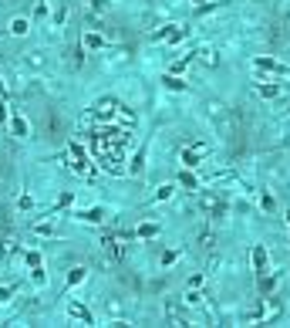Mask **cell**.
Here are the masks:
<instances>
[{
    "instance_id": "cell-1",
    "label": "cell",
    "mask_w": 290,
    "mask_h": 328,
    "mask_svg": "<svg viewBox=\"0 0 290 328\" xmlns=\"http://www.w3.org/2000/svg\"><path fill=\"white\" fill-rule=\"evenodd\" d=\"M199 214H206V217H223L226 214V200L223 197H216V193H199Z\"/></svg>"
},
{
    "instance_id": "cell-2",
    "label": "cell",
    "mask_w": 290,
    "mask_h": 328,
    "mask_svg": "<svg viewBox=\"0 0 290 328\" xmlns=\"http://www.w3.org/2000/svg\"><path fill=\"white\" fill-rule=\"evenodd\" d=\"M206 156H210V149L202 146V142H196V146H189L182 152V163L185 166H199V159H206Z\"/></svg>"
},
{
    "instance_id": "cell-3",
    "label": "cell",
    "mask_w": 290,
    "mask_h": 328,
    "mask_svg": "<svg viewBox=\"0 0 290 328\" xmlns=\"http://www.w3.org/2000/svg\"><path fill=\"white\" fill-rule=\"evenodd\" d=\"M81 44H85V51H98V48H105V34L101 31H85Z\"/></svg>"
},
{
    "instance_id": "cell-4",
    "label": "cell",
    "mask_w": 290,
    "mask_h": 328,
    "mask_svg": "<svg viewBox=\"0 0 290 328\" xmlns=\"http://www.w3.org/2000/svg\"><path fill=\"white\" fill-rule=\"evenodd\" d=\"M74 220H81V223H101V220H105V210H101V206H95V210H78Z\"/></svg>"
},
{
    "instance_id": "cell-5",
    "label": "cell",
    "mask_w": 290,
    "mask_h": 328,
    "mask_svg": "<svg viewBox=\"0 0 290 328\" xmlns=\"http://www.w3.org/2000/svg\"><path fill=\"white\" fill-rule=\"evenodd\" d=\"M182 304H185V308H199V312H202V308H206V298H202V291L193 287V291H185V295H182Z\"/></svg>"
},
{
    "instance_id": "cell-6",
    "label": "cell",
    "mask_w": 290,
    "mask_h": 328,
    "mask_svg": "<svg viewBox=\"0 0 290 328\" xmlns=\"http://www.w3.org/2000/svg\"><path fill=\"white\" fill-rule=\"evenodd\" d=\"M68 65H71L74 71L85 65V44H74V48H68Z\"/></svg>"
},
{
    "instance_id": "cell-7",
    "label": "cell",
    "mask_w": 290,
    "mask_h": 328,
    "mask_svg": "<svg viewBox=\"0 0 290 328\" xmlns=\"http://www.w3.org/2000/svg\"><path fill=\"white\" fill-rule=\"evenodd\" d=\"M24 65L27 68H44L48 65V54L44 51H24Z\"/></svg>"
},
{
    "instance_id": "cell-8",
    "label": "cell",
    "mask_w": 290,
    "mask_h": 328,
    "mask_svg": "<svg viewBox=\"0 0 290 328\" xmlns=\"http://www.w3.org/2000/svg\"><path fill=\"white\" fill-rule=\"evenodd\" d=\"M226 112H230V108H226L223 102H216V99H210V102H206V115H210L213 122H219V119H223Z\"/></svg>"
},
{
    "instance_id": "cell-9",
    "label": "cell",
    "mask_w": 290,
    "mask_h": 328,
    "mask_svg": "<svg viewBox=\"0 0 290 328\" xmlns=\"http://www.w3.org/2000/svg\"><path fill=\"white\" fill-rule=\"evenodd\" d=\"M193 54L199 57L202 65H210V68H216V65H219V57H216V51H213V48H196Z\"/></svg>"
},
{
    "instance_id": "cell-10",
    "label": "cell",
    "mask_w": 290,
    "mask_h": 328,
    "mask_svg": "<svg viewBox=\"0 0 290 328\" xmlns=\"http://www.w3.org/2000/svg\"><path fill=\"white\" fill-rule=\"evenodd\" d=\"M85 10L95 17H105L108 14V0H85Z\"/></svg>"
},
{
    "instance_id": "cell-11",
    "label": "cell",
    "mask_w": 290,
    "mask_h": 328,
    "mask_svg": "<svg viewBox=\"0 0 290 328\" xmlns=\"http://www.w3.org/2000/svg\"><path fill=\"white\" fill-rule=\"evenodd\" d=\"M68 312H71V318H78V321H88V325H95L91 312H88V308H81V304H68Z\"/></svg>"
},
{
    "instance_id": "cell-12",
    "label": "cell",
    "mask_w": 290,
    "mask_h": 328,
    "mask_svg": "<svg viewBox=\"0 0 290 328\" xmlns=\"http://www.w3.org/2000/svg\"><path fill=\"white\" fill-rule=\"evenodd\" d=\"M257 91L263 95V99H280V95H283V88H280V85H263V82L257 85Z\"/></svg>"
},
{
    "instance_id": "cell-13",
    "label": "cell",
    "mask_w": 290,
    "mask_h": 328,
    "mask_svg": "<svg viewBox=\"0 0 290 328\" xmlns=\"http://www.w3.org/2000/svg\"><path fill=\"white\" fill-rule=\"evenodd\" d=\"M162 85H165L169 91H185V82L179 78V74H165V78H162Z\"/></svg>"
},
{
    "instance_id": "cell-14",
    "label": "cell",
    "mask_w": 290,
    "mask_h": 328,
    "mask_svg": "<svg viewBox=\"0 0 290 328\" xmlns=\"http://www.w3.org/2000/svg\"><path fill=\"white\" fill-rule=\"evenodd\" d=\"M10 129H14L17 139H24V136H27V122L20 119V115H14V119H10Z\"/></svg>"
},
{
    "instance_id": "cell-15",
    "label": "cell",
    "mask_w": 290,
    "mask_h": 328,
    "mask_svg": "<svg viewBox=\"0 0 290 328\" xmlns=\"http://www.w3.org/2000/svg\"><path fill=\"white\" fill-rule=\"evenodd\" d=\"M34 234H44V237H51V234H54V217H48V220L34 223Z\"/></svg>"
},
{
    "instance_id": "cell-16",
    "label": "cell",
    "mask_w": 290,
    "mask_h": 328,
    "mask_svg": "<svg viewBox=\"0 0 290 328\" xmlns=\"http://www.w3.org/2000/svg\"><path fill=\"white\" fill-rule=\"evenodd\" d=\"M27 31H31V27H27V21H24V17H17V21H10V34H17V37H24Z\"/></svg>"
},
{
    "instance_id": "cell-17",
    "label": "cell",
    "mask_w": 290,
    "mask_h": 328,
    "mask_svg": "<svg viewBox=\"0 0 290 328\" xmlns=\"http://www.w3.org/2000/svg\"><path fill=\"white\" fill-rule=\"evenodd\" d=\"M199 247H202V250H213V247H216V234H213V230H202Z\"/></svg>"
},
{
    "instance_id": "cell-18",
    "label": "cell",
    "mask_w": 290,
    "mask_h": 328,
    "mask_svg": "<svg viewBox=\"0 0 290 328\" xmlns=\"http://www.w3.org/2000/svg\"><path fill=\"white\" fill-rule=\"evenodd\" d=\"M155 234H159V227H155V223H142V227L135 230V237H142V240H145V237H155Z\"/></svg>"
},
{
    "instance_id": "cell-19",
    "label": "cell",
    "mask_w": 290,
    "mask_h": 328,
    "mask_svg": "<svg viewBox=\"0 0 290 328\" xmlns=\"http://www.w3.org/2000/svg\"><path fill=\"white\" fill-rule=\"evenodd\" d=\"M14 295H17V287H14V284H0V304H7Z\"/></svg>"
},
{
    "instance_id": "cell-20",
    "label": "cell",
    "mask_w": 290,
    "mask_h": 328,
    "mask_svg": "<svg viewBox=\"0 0 290 328\" xmlns=\"http://www.w3.org/2000/svg\"><path fill=\"white\" fill-rule=\"evenodd\" d=\"M172 193H176V183H165V186H159V193H155V197H159V200H169Z\"/></svg>"
},
{
    "instance_id": "cell-21",
    "label": "cell",
    "mask_w": 290,
    "mask_h": 328,
    "mask_svg": "<svg viewBox=\"0 0 290 328\" xmlns=\"http://www.w3.org/2000/svg\"><path fill=\"white\" fill-rule=\"evenodd\" d=\"M85 271H88V267H71V274H68V284H78V281L85 278Z\"/></svg>"
},
{
    "instance_id": "cell-22",
    "label": "cell",
    "mask_w": 290,
    "mask_h": 328,
    "mask_svg": "<svg viewBox=\"0 0 290 328\" xmlns=\"http://www.w3.org/2000/svg\"><path fill=\"white\" fill-rule=\"evenodd\" d=\"M31 281H34V284H44V281H48V274H44V271H40V267H31Z\"/></svg>"
},
{
    "instance_id": "cell-23",
    "label": "cell",
    "mask_w": 290,
    "mask_h": 328,
    "mask_svg": "<svg viewBox=\"0 0 290 328\" xmlns=\"http://www.w3.org/2000/svg\"><path fill=\"white\" fill-rule=\"evenodd\" d=\"M176 257H179V250H165V254H162V264H165V267H169V264L176 261Z\"/></svg>"
},
{
    "instance_id": "cell-24",
    "label": "cell",
    "mask_w": 290,
    "mask_h": 328,
    "mask_svg": "<svg viewBox=\"0 0 290 328\" xmlns=\"http://www.w3.org/2000/svg\"><path fill=\"white\" fill-rule=\"evenodd\" d=\"M142 163H145V152H138L135 163H132V172H142Z\"/></svg>"
},
{
    "instance_id": "cell-25",
    "label": "cell",
    "mask_w": 290,
    "mask_h": 328,
    "mask_svg": "<svg viewBox=\"0 0 290 328\" xmlns=\"http://www.w3.org/2000/svg\"><path fill=\"white\" fill-rule=\"evenodd\" d=\"M27 267H40V254H34V250H31V254H27Z\"/></svg>"
},
{
    "instance_id": "cell-26",
    "label": "cell",
    "mask_w": 290,
    "mask_h": 328,
    "mask_svg": "<svg viewBox=\"0 0 290 328\" xmlns=\"http://www.w3.org/2000/svg\"><path fill=\"white\" fill-rule=\"evenodd\" d=\"M4 119H7V112H4V105H0V122H4Z\"/></svg>"
},
{
    "instance_id": "cell-27",
    "label": "cell",
    "mask_w": 290,
    "mask_h": 328,
    "mask_svg": "<svg viewBox=\"0 0 290 328\" xmlns=\"http://www.w3.org/2000/svg\"><path fill=\"white\" fill-rule=\"evenodd\" d=\"M193 4H196V7H206V0H193Z\"/></svg>"
}]
</instances>
